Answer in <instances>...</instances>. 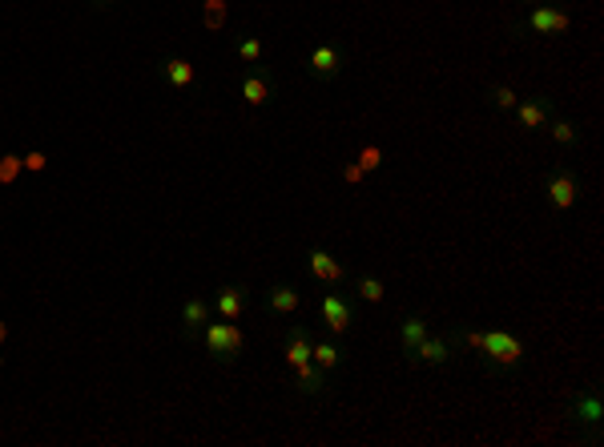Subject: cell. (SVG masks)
<instances>
[{
  "label": "cell",
  "instance_id": "obj_1",
  "mask_svg": "<svg viewBox=\"0 0 604 447\" xmlns=\"http://www.w3.org/2000/svg\"><path fill=\"white\" fill-rule=\"evenodd\" d=\"M464 339L480 351V359H483V367L488 371H516L520 363H524V342H520L516 334H508L504 326H491V331H467Z\"/></svg>",
  "mask_w": 604,
  "mask_h": 447
},
{
  "label": "cell",
  "instance_id": "obj_2",
  "mask_svg": "<svg viewBox=\"0 0 604 447\" xmlns=\"http://www.w3.org/2000/svg\"><path fill=\"white\" fill-rule=\"evenodd\" d=\"M198 339H201V347L210 351L214 363H234L238 355H242V331H238V323H230V318L206 323Z\"/></svg>",
  "mask_w": 604,
  "mask_h": 447
},
{
  "label": "cell",
  "instance_id": "obj_3",
  "mask_svg": "<svg viewBox=\"0 0 604 447\" xmlns=\"http://www.w3.org/2000/svg\"><path fill=\"white\" fill-rule=\"evenodd\" d=\"M318 318H323V326L331 334H350V326H355V294H342V290L323 294Z\"/></svg>",
  "mask_w": 604,
  "mask_h": 447
},
{
  "label": "cell",
  "instance_id": "obj_4",
  "mask_svg": "<svg viewBox=\"0 0 604 447\" xmlns=\"http://www.w3.org/2000/svg\"><path fill=\"white\" fill-rule=\"evenodd\" d=\"M544 198H548L552 210H572V206H577V198H580V177L572 174L569 166L552 169V174L544 177Z\"/></svg>",
  "mask_w": 604,
  "mask_h": 447
},
{
  "label": "cell",
  "instance_id": "obj_5",
  "mask_svg": "<svg viewBox=\"0 0 604 447\" xmlns=\"http://www.w3.org/2000/svg\"><path fill=\"white\" fill-rule=\"evenodd\" d=\"M572 17L564 9H552V4H536L524 20H516V33H544V36H561L569 33Z\"/></svg>",
  "mask_w": 604,
  "mask_h": 447
},
{
  "label": "cell",
  "instance_id": "obj_6",
  "mask_svg": "<svg viewBox=\"0 0 604 447\" xmlns=\"http://www.w3.org/2000/svg\"><path fill=\"white\" fill-rule=\"evenodd\" d=\"M307 73L315 81H334L342 73V49H334V44H315L307 53Z\"/></svg>",
  "mask_w": 604,
  "mask_h": 447
},
{
  "label": "cell",
  "instance_id": "obj_7",
  "mask_svg": "<svg viewBox=\"0 0 604 447\" xmlns=\"http://www.w3.org/2000/svg\"><path fill=\"white\" fill-rule=\"evenodd\" d=\"M451 355H456V334H435V339H423L407 359L428 363V367H443V363H451Z\"/></svg>",
  "mask_w": 604,
  "mask_h": 447
},
{
  "label": "cell",
  "instance_id": "obj_8",
  "mask_svg": "<svg viewBox=\"0 0 604 447\" xmlns=\"http://www.w3.org/2000/svg\"><path fill=\"white\" fill-rule=\"evenodd\" d=\"M271 97H274L271 69H266V65H255V69L242 77V101H246V106H255V109H263Z\"/></svg>",
  "mask_w": 604,
  "mask_h": 447
},
{
  "label": "cell",
  "instance_id": "obj_9",
  "mask_svg": "<svg viewBox=\"0 0 604 447\" xmlns=\"http://www.w3.org/2000/svg\"><path fill=\"white\" fill-rule=\"evenodd\" d=\"M307 263H310V274H315L318 282H326V286H339V282H347V271H342V263L334 255H326V250H310L307 255Z\"/></svg>",
  "mask_w": 604,
  "mask_h": 447
},
{
  "label": "cell",
  "instance_id": "obj_10",
  "mask_svg": "<svg viewBox=\"0 0 604 447\" xmlns=\"http://www.w3.org/2000/svg\"><path fill=\"white\" fill-rule=\"evenodd\" d=\"M214 318V307L206 302V298H185L182 302V334L185 339H198L201 326Z\"/></svg>",
  "mask_w": 604,
  "mask_h": 447
},
{
  "label": "cell",
  "instance_id": "obj_11",
  "mask_svg": "<svg viewBox=\"0 0 604 447\" xmlns=\"http://www.w3.org/2000/svg\"><path fill=\"white\" fill-rule=\"evenodd\" d=\"M516 122H520V129H544V125L552 122V101L548 97H528V101H520Z\"/></svg>",
  "mask_w": 604,
  "mask_h": 447
},
{
  "label": "cell",
  "instance_id": "obj_12",
  "mask_svg": "<svg viewBox=\"0 0 604 447\" xmlns=\"http://www.w3.org/2000/svg\"><path fill=\"white\" fill-rule=\"evenodd\" d=\"M246 307H250V290L246 286H222L218 298H214V310L222 318H230V323H238L246 315Z\"/></svg>",
  "mask_w": 604,
  "mask_h": 447
},
{
  "label": "cell",
  "instance_id": "obj_13",
  "mask_svg": "<svg viewBox=\"0 0 604 447\" xmlns=\"http://www.w3.org/2000/svg\"><path fill=\"white\" fill-rule=\"evenodd\" d=\"M310 334L307 326H290L286 331V342H282V351H286V363L290 367H302V363H310Z\"/></svg>",
  "mask_w": 604,
  "mask_h": 447
},
{
  "label": "cell",
  "instance_id": "obj_14",
  "mask_svg": "<svg viewBox=\"0 0 604 447\" xmlns=\"http://www.w3.org/2000/svg\"><path fill=\"white\" fill-rule=\"evenodd\" d=\"M298 302H302V298H298V290L286 286V282H274V286L266 290V307H271L274 315H294Z\"/></svg>",
  "mask_w": 604,
  "mask_h": 447
},
{
  "label": "cell",
  "instance_id": "obj_15",
  "mask_svg": "<svg viewBox=\"0 0 604 447\" xmlns=\"http://www.w3.org/2000/svg\"><path fill=\"white\" fill-rule=\"evenodd\" d=\"M161 77L174 89H190L193 81H198V73H193V65L185 61V57H169V61H161Z\"/></svg>",
  "mask_w": 604,
  "mask_h": 447
},
{
  "label": "cell",
  "instance_id": "obj_16",
  "mask_svg": "<svg viewBox=\"0 0 604 447\" xmlns=\"http://www.w3.org/2000/svg\"><path fill=\"white\" fill-rule=\"evenodd\" d=\"M572 415H577V423H588V427H592V435H596V427H600V415H604L600 395L584 391V395L577 399V407H572Z\"/></svg>",
  "mask_w": 604,
  "mask_h": 447
},
{
  "label": "cell",
  "instance_id": "obj_17",
  "mask_svg": "<svg viewBox=\"0 0 604 447\" xmlns=\"http://www.w3.org/2000/svg\"><path fill=\"white\" fill-rule=\"evenodd\" d=\"M310 363H318V367L331 375L334 367L342 363V347L334 339H318V342H310Z\"/></svg>",
  "mask_w": 604,
  "mask_h": 447
},
{
  "label": "cell",
  "instance_id": "obj_18",
  "mask_svg": "<svg viewBox=\"0 0 604 447\" xmlns=\"http://www.w3.org/2000/svg\"><path fill=\"white\" fill-rule=\"evenodd\" d=\"M294 379H298V391L302 395L326 391V371L318 367V363H302V367H294Z\"/></svg>",
  "mask_w": 604,
  "mask_h": 447
},
{
  "label": "cell",
  "instance_id": "obj_19",
  "mask_svg": "<svg viewBox=\"0 0 604 447\" xmlns=\"http://www.w3.org/2000/svg\"><path fill=\"white\" fill-rule=\"evenodd\" d=\"M423 339H428V318H423V315L403 318V323H399V342H403V351L412 355Z\"/></svg>",
  "mask_w": 604,
  "mask_h": 447
},
{
  "label": "cell",
  "instance_id": "obj_20",
  "mask_svg": "<svg viewBox=\"0 0 604 447\" xmlns=\"http://www.w3.org/2000/svg\"><path fill=\"white\" fill-rule=\"evenodd\" d=\"M350 290H355V298H363V302H383V294H387L383 278H375V274H355Z\"/></svg>",
  "mask_w": 604,
  "mask_h": 447
},
{
  "label": "cell",
  "instance_id": "obj_21",
  "mask_svg": "<svg viewBox=\"0 0 604 447\" xmlns=\"http://www.w3.org/2000/svg\"><path fill=\"white\" fill-rule=\"evenodd\" d=\"M544 129L552 133V141H556V145H564V149H572L580 141V133H577V125L572 122H561V117H552L548 125H544Z\"/></svg>",
  "mask_w": 604,
  "mask_h": 447
},
{
  "label": "cell",
  "instance_id": "obj_22",
  "mask_svg": "<svg viewBox=\"0 0 604 447\" xmlns=\"http://www.w3.org/2000/svg\"><path fill=\"white\" fill-rule=\"evenodd\" d=\"M263 53H266V44L258 41V36H242V41H238V61L242 65H258Z\"/></svg>",
  "mask_w": 604,
  "mask_h": 447
},
{
  "label": "cell",
  "instance_id": "obj_23",
  "mask_svg": "<svg viewBox=\"0 0 604 447\" xmlns=\"http://www.w3.org/2000/svg\"><path fill=\"white\" fill-rule=\"evenodd\" d=\"M488 97H491V106H499V109H516V106H520V101H516V89H512V85H491Z\"/></svg>",
  "mask_w": 604,
  "mask_h": 447
},
{
  "label": "cell",
  "instance_id": "obj_24",
  "mask_svg": "<svg viewBox=\"0 0 604 447\" xmlns=\"http://www.w3.org/2000/svg\"><path fill=\"white\" fill-rule=\"evenodd\" d=\"M226 25V0H206V28Z\"/></svg>",
  "mask_w": 604,
  "mask_h": 447
},
{
  "label": "cell",
  "instance_id": "obj_25",
  "mask_svg": "<svg viewBox=\"0 0 604 447\" xmlns=\"http://www.w3.org/2000/svg\"><path fill=\"white\" fill-rule=\"evenodd\" d=\"M20 169H25V161H20V158H12V153H9V158H0V182L9 185L12 177L20 174Z\"/></svg>",
  "mask_w": 604,
  "mask_h": 447
},
{
  "label": "cell",
  "instance_id": "obj_26",
  "mask_svg": "<svg viewBox=\"0 0 604 447\" xmlns=\"http://www.w3.org/2000/svg\"><path fill=\"white\" fill-rule=\"evenodd\" d=\"M20 161H25V169H28V174H41V169L49 166V158H44L41 149H33V153H28V158H20Z\"/></svg>",
  "mask_w": 604,
  "mask_h": 447
},
{
  "label": "cell",
  "instance_id": "obj_27",
  "mask_svg": "<svg viewBox=\"0 0 604 447\" xmlns=\"http://www.w3.org/2000/svg\"><path fill=\"white\" fill-rule=\"evenodd\" d=\"M363 166H367V169H375V166H379V149H375V145H371L367 153H363Z\"/></svg>",
  "mask_w": 604,
  "mask_h": 447
},
{
  "label": "cell",
  "instance_id": "obj_28",
  "mask_svg": "<svg viewBox=\"0 0 604 447\" xmlns=\"http://www.w3.org/2000/svg\"><path fill=\"white\" fill-rule=\"evenodd\" d=\"M93 4H101V9H109V4H114V0H93Z\"/></svg>",
  "mask_w": 604,
  "mask_h": 447
},
{
  "label": "cell",
  "instance_id": "obj_29",
  "mask_svg": "<svg viewBox=\"0 0 604 447\" xmlns=\"http://www.w3.org/2000/svg\"><path fill=\"white\" fill-rule=\"evenodd\" d=\"M524 4H532V9H536V4H544V0H524Z\"/></svg>",
  "mask_w": 604,
  "mask_h": 447
}]
</instances>
